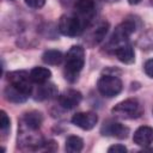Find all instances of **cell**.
Instances as JSON below:
<instances>
[{
	"label": "cell",
	"mask_w": 153,
	"mask_h": 153,
	"mask_svg": "<svg viewBox=\"0 0 153 153\" xmlns=\"http://www.w3.org/2000/svg\"><path fill=\"white\" fill-rule=\"evenodd\" d=\"M63 60V55L59 50H45L42 55V61L47 65H60Z\"/></svg>",
	"instance_id": "20"
},
{
	"label": "cell",
	"mask_w": 153,
	"mask_h": 153,
	"mask_svg": "<svg viewBox=\"0 0 153 153\" xmlns=\"http://www.w3.org/2000/svg\"><path fill=\"white\" fill-rule=\"evenodd\" d=\"M82 147H84V141L81 137L79 136H75V135H71L67 137L66 140V151L69 152V153H79L82 151Z\"/></svg>",
	"instance_id": "19"
},
{
	"label": "cell",
	"mask_w": 153,
	"mask_h": 153,
	"mask_svg": "<svg viewBox=\"0 0 153 153\" xmlns=\"http://www.w3.org/2000/svg\"><path fill=\"white\" fill-rule=\"evenodd\" d=\"M60 1H61V4H62L63 6H69V5L74 4L76 0H60Z\"/></svg>",
	"instance_id": "25"
},
{
	"label": "cell",
	"mask_w": 153,
	"mask_h": 153,
	"mask_svg": "<svg viewBox=\"0 0 153 153\" xmlns=\"http://www.w3.org/2000/svg\"><path fill=\"white\" fill-rule=\"evenodd\" d=\"M30 76L33 82L42 84V82H47L50 79L51 72L45 67H35L30 71Z\"/></svg>",
	"instance_id": "17"
},
{
	"label": "cell",
	"mask_w": 153,
	"mask_h": 153,
	"mask_svg": "<svg viewBox=\"0 0 153 153\" xmlns=\"http://www.w3.org/2000/svg\"><path fill=\"white\" fill-rule=\"evenodd\" d=\"M108 152L109 153H124L127 152V147L123 146V145H112L108 148Z\"/></svg>",
	"instance_id": "23"
},
{
	"label": "cell",
	"mask_w": 153,
	"mask_h": 153,
	"mask_svg": "<svg viewBox=\"0 0 153 153\" xmlns=\"http://www.w3.org/2000/svg\"><path fill=\"white\" fill-rule=\"evenodd\" d=\"M104 1H106V2H115V1H118V0H104Z\"/></svg>",
	"instance_id": "27"
},
{
	"label": "cell",
	"mask_w": 153,
	"mask_h": 153,
	"mask_svg": "<svg viewBox=\"0 0 153 153\" xmlns=\"http://www.w3.org/2000/svg\"><path fill=\"white\" fill-rule=\"evenodd\" d=\"M108 30H109V23H108V22H102V23H99V24L94 27V30L92 31V33H91L92 44H98V43H100V42L104 39V37H105Z\"/></svg>",
	"instance_id": "18"
},
{
	"label": "cell",
	"mask_w": 153,
	"mask_h": 153,
	"mask_svg": "<svg viewBox=\"0 0 153 153\" xmlns=\"http://www.w3.org/2000/svg\"><path fill=\"white\" fill-rule=\"evenodd\" d=\"M85 65V49L81 45H73L65 59V78L69 82L78 80V76Z\"/></svg>",
	"instance_id": "1"
},
{
	"label": "cell",
	"mask_w": 153,
	"mask_h": 153,
	"mask_svg": "<svg viewBox=\"0 0 153 153\" xmlns=\"http://www.w3.org/2000/svg\"><path fill=\"white\" fill-rule=\"evenodd\" d=\"M151 1H152V4H153V0H151Z\"/></svg>",
	"instance_id": "28"
},
{
	"label": "cell",
	"mask_w": 153,
	"mask_h": 153,
	"mask_svg": "<svg viewBox=\"0 0 153 153\" xmlns=\"http://www.w3.org/2000/svg\"><path fill=\"white\" fill-rule=\"evenodd\" d=\"M81 99H82V94L79 91L73 90V88L66 90V91H63L59 96V103H60V105L63 109H67V110H71V109L78 106L80 104Z\"/></svg>",
	"instance_id": "11"
},
{
	"label": "cell",
	"mask_w": 153,
	"mask_h": 153,
	"mask_svg": "<svg viewBox=\"0 0 153 153\" xmlns=\"http://www.w3.org/2000/svg\"><path fill=\"white\" fill-rule=\"evenodd\" d=\"M97 88L102 96L106 98H112L121 93L123 88V84L118 76L112 74H105L98 79Z\"/></svg>",
	"instance_id": "5"
},
{
	"label": "cell",
	"mask_w": 153,
	"mask_h": 153,
	"mask_svg": "<svg viewBox=\"0 0 153 153\" xmlns=\"http://www.w3.org/2000/svg\"><path fill=\"white\" fill-rule=\"evenodd\" d=\"M32 97L35 100H47L51 99L57 96V88L54 84L51 82H42L37 84V87L32 90Z\"/></svg>",
	"instance_id": "12"
},
{
	"label": "cell",
	"mask_w": 153,
	"mask_h": 153,
	"mask_svg": "<svg viewBox=\"0 0 153 153\" xmlns=\"http://www.w3.org/2000/svg\"><path fill=\"white\" fill-rule=\"evenodd\" d=\"M111 112L116 117L122 118V120H134V118H139L142 115L143 109L137 99L128 98V99H124L117 103L112 108Z\"/></svg>",
	"instance_id": "3"
},
{
	"label": "cell",
	"mask_w": 153,
	"mask_h": 153,
	"mask_svg": "<svg viewBox=\"0 0 153 153\" xmlns=\"http://www.w3.org/2000/svg\"><path fill=\"white\" fill-rule=\"evenodd\" d=\"M100 131L103 135L114 136L116 139H126L129 134V128L127 126L115 122V121H106L103 124Z\"/></svg>",
	"instance_id": "10"
},
{
	"label": "cell",
	"mask_w": 153,
	"mask_h": 153,
	"mask_svg": "<svg viewBox=\"0 0 153 153\" xmlns=\"http://www.w3.org/2000/svg\"><path fill=\"white\" fill-rule=\"evenodd\" d=\"M74 14L81 20L85 29L90 26L94 16H96V5L94 0H76L74 2Z\"/></svg>",
	"instance_id": "7"
},
{
	"label": "cell",
	"mask_w": 153,
	"mask_h": 153,
	"mask_svg": "<svg viewBox=\"0 0 153 153\" xmlns=\"http://www.w3.org/2000/svg\"><path fill=\"white\" fill-rule=\"evenodd\" d=\"M59 31L68 37H75L82 33V31L85 30L84 24L81 23V20L75 16H67L63 14L61 16V18L59 19Z\"/></svg>",
	"instance_id": "6"
},
{
	"label": "cell",
	"mask_w": 153,
	"mask_h": 153,
	"mask_svg": "<svg viewBox=\"0 0 153 153\" xmlns=\"http://www.w3.org/2000/svg\"><path fill=\"white\" fill-rule=\"evenodd\" d=\"M133 141L137 146L147 147L151 143H153V128L148 126H141L139 127L133 135Z\"/></svg>",
	"instance_id": "13"
},
{
	"label": "cell",
	"mask_w": 153,
	"mask_h": 153,
	"mask_svg": "<svg viewBox=\"0 0 153 153\" xmlns=\"http://www.w3.org/2000/svg\"><path fill=\"white\" fill-rule=\"evenodd\" d=\"M143 69H145V73L149 76V78H153V59H149L145 62L143 65Z\"/></svg>",
	"instance_id": "24"
},
{
	"label": "cell",
	"mask_w": 153,
	"mask_h": 153,
	"mask_svg": "<svg viewBox=\"0 0 153 153\" xmlns=\"http://www.w3.org/2000/svg\"><path fill=\"white\" fill-rule=\"evenodd\" d=\"M24 2H25L29 7L38 10V8H41V7H43V6H44L45 0H24Z\"/></svg>",
	"instance_id": "22"
},
{
	"label": "cell",
	"mask_w": 153,
	"mask_h": 153,
	"mask_svg": "<svg viewBox=\"0 0 153 153\" xmlns=\"http://www.w3.org/2000/svg\"><path fill=\"white\" fill-rule=\"evenodd\" d=\"M4 94H5V98L12 103H24L29 98L27 94H25L24 92H22L17 87L12 86L11 84H8V86H6Z\"/></svg>",
	"instance_id": "16"
},
{
	"label": "cell",
	"mask_w": 153,
	"mask_h": 153,
	"mask_svg": "<svg viewBox=\"0 0 153 153\" xmlns=\"http://www.w3.org/2000/svg\"><path fill=\"white\" fill-rule=\"evenodd\" d=\"M7 81L8 84H11L12 86L17 87L18 90H20L22 92H24L25 94L30 96L32 93V80L30 76V73L25 72V71H14V72H10L7 74Z\"/></svg>",
	"instance_id": "8"
},
{
	"label": "cell",
	"mask_w": 153,
	"mask_h": 153,
	"mask_svg": "<svg viewBox=\"0 0 153 153\" xmlns=\"http://www.w3.org/2000/svg\"><path fill=\"white\" fill-rule=\"evenodd\" d=\"M141 0H128V2L130 4V5H136V4H139Z\"/></svg>",
	"instance_id": "26"
},
{
	"label": "cell",
	"mask_w": 153,
	"mask_h": 153,
	"mask_svg": "<svg viewBox=\"0 0 153 153\" xmlns=\"http://www.w3.org/2000/svg\"><path fill=\"white\" fill-rule=\"evenodd\" d=\"M0 128H1V131L4 135H6V133L10 130L11 128V121H10V117L7 116V114L1 110L0 111Z\"/></svg>",
	"instance_id": "21"
},
{
	"label": "cell",
	"mask_w": 153,
	"mask_h": 153,
	"mask_svg": "<svg viewBox=\"0 0 153 153\" xmlns=\"http://www.w3.org/2000/svg\"><path fill=\"white\" fill-rule=\"evenodd\" d=\"M42 122H43V116L39 111H36V110L25 112L24 116L22 117V120L19 121V123H22L25 127L33 129V130H38L42 126Z\"/></svg>",
	"instance_id": "14"
},
{
	"label": "cell",
	"mask_w": 153,
	"mask_h": 153,
	"mask_svg": "<svg viewBox=\"0 0 153 153\" xmlns=\"http://www.w3.org/2000/svg\"><path fill=\"white\" fill-rule=\"evenodd\" d=\"M37 130L30 129L24 124L18 126V146L22 149H38L44 145V141L39 135L36 134Z\"/></svg>",
	"instance_id": "4"
},
{
	"label": "cell",
	"mask_w": 153,
	"mask_h": 153,
	"mask_svg": "<svg viewBox=\"0 0 153 153\" xmlns=\"http://www.w3.org/2000/svg\"><path fill=\"white\" fill-rule=\"evenodd\" d=\"M98 122V115L93 111L86 112H76L72 117V123L82 130H91Z\"/></svg>",
	"instance_id": "9"
},
{
	"label": "cell",
	"mask_w": 153,
	"mask_h": 153,
	"mask_svg": "<svg viewBox=\"0 0 153 153\" xmlns=\"http://www.w3.org/2000/svg\"><path fill=\"white\" fill-rule=\"evenodd\" d=\"M114 53H115L116 57L122 63L130 65V63H133L135 61V51H134L133 45L129 44V43H126V44L118 47Z\"/></svg>",
	"instance_id": "15"
},
{
	"label": "cell",
	"mask_w": 153,
	"mask_h": 153,
	"mask_svg": "<svg viewBox=\"0 0 153 153\" xmlns=\"http://www.w3.org/2000/svg\"><path fill=\"white\" fill-rule=\"evenodd\" d=\"M135 30H136L135 19L133 20V19L127 18V19L123 20L120 25L116 26L114 33L111 35V37H110V39H109L108 47L111 48V49L115 51L118 47H121V45L128 43L130 35H131Z\"/></svg>",
	"instance_id": "2"
}]
</instances>
